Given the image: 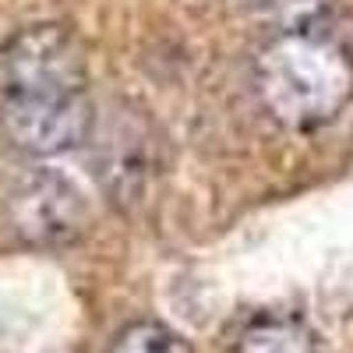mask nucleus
<instances>
[{"instance_id": "obj_1", "label": "nucleus", "mask_w": 353, "mask_h": 353, "mask_svg": "<svg viewBox=\"0 0 353 353\" xmlns=\"http://www.w3.org/2000/svg\"><path fill=\"white\" fill-rule=\"evenodd\" d=\"M88 61L61 21L25 25L0 50V134L28 159L64 156L92 138Z\"/></svg>"}, {"instance_id": "obj_2", "label": "nucleus", "mask_w": 353, "mask_h": 353, "mask_svg": "<svg viewBox=\"0 0 353 353\" xmlns=\"http://www.w3.org/2000/svg\"><path fill=\"white\" fill-rule=\"evenodd\" d=\"M254 92L276 124L290 131L321 128L353 99V57L318 25L286 28L258 50Z\"/></svg>"}, {"instance_id": "obj_3", "label": "nucleus", "mask_w": 353, "mask_h": 353, "mask_svg": "<svg viewBox=\"0 0 353 353\" xmlns=\"http://www.w3.org/2000/svg\"><path fill=\"white\" fill-rule=\"evenodd\" d=\"M11 226L21 241L61 248L88 226V205L74 181L53 170H36L11 191Z\"/></svg>"}, {"instance_id": "obj_4", "label": "nucleus", "mask_w": 353, "mask_h": 353, "mask_svg": "<svg viewBox=\"0 0 353 353\" xmlns=\"http://www.w3.org/2000/svg\"><path fill=\"white\" fill-rule=\"evenodd\" d=\"M237 353H318V336L297 314H265L241 332Z\"/></svg>"}, {"instance_id": "obj_5", "label": "nucleus", "mask_w": 353, "mask_h": 353, "mask_svg": "<svg viewBox=\"0 0 353 353\" xmlns=\"http://www.w3.org/2000/svg\"><path fill=\"white\" fill-rule=\"evenodd\" d=\"M110 353H194L191 343L163 321H134L113 339Z\"/></svg>"}, {"instance_id": "obj_6", "label": "nucleus", "mask_w": 353, "mask_h": 353, "mask_svg": "<svg viewBox=\"0 0 353 353\" xmlns=\"http://www.w3.org/2000/svg\"><path fill=\"white\" fill-rule=\"evenodd\" d=\"M251 4L265 18H276L279 21V32H286V28L314 25V18H318V11H321L325 0H251Z\"/></svg>"}]
</instances>
